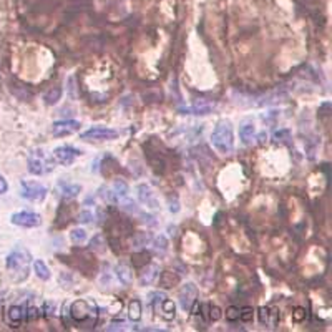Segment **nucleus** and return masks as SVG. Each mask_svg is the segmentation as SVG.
<instances>
[{
	"label": "nucleus",
	"instance_id": "nucleus-8",
	"mask_svg": "<svg viewBox=\"0 0 332 332\" xmlns=\"http://www.w3.org/2000/svg\"><path fill=\"white\" fill-rule=\"evenodd\" d=\"M198 299V287L193 284V282H188L181 287L179 291V304L184 311H191L194 302Z\"/></svg>",
	"mask_w": 332,
	"mask_h": 332
},
{
	"label": "nucleus",
	"instance_id": "nucleus-14",
	"mask_svg": "<svg viewBox=\"0 0 332 332\" xmlns=\"http://www.w3.org/2000/svg\"><path fill=\"white\" fill-rule=\"evenodd\" d=\"M136 189H138L140 203H143L150 208H158V201H156L155 194H153V191H151V188L148 186V184H140Z\"/></svg>",
	"mask_w": 332,
	"mask_h": 332
},
{
	"label": "nucleus",
	"instance_id": "nucleus-19",
	"mask_svg": "<svg viewBox=\"0 0 332 332\" xmlns=\"http://www.w3.org/2000/svg\"><path fill=\"white\" fill-rule=\"evenodd\" d=\"M141 312H143V306H141V302L138 299L130 301V304H128V317H130V321H133V322L140 321L141 319Z\"/></svg>",
	"mask_w": 332,
	"mask_h": 332
},
{
	"label": "nucleus",
	"instance_id": "nucleus-36",
	"mask_svg": "<svg viewBox=\"0 0 332 332\" xmlns=\"http://www.w3.org/2000/svg\"><path fill=\"white\" fill-rule=\"evenodd\" d=\"M226 317H228V321H236V319H239V309L238 307H234V306H231L229 309L226 311Z\"/></svg>",
	"mask_w": 332,
	"mask_h": 332
},
{
	"label": "nucleus",
	"instance_id": "nucleus-16",
	"mask_svg": "<svg viewBox=\"0 0 332 332\" xmlns=\"http://www.w3.org/2000/svg\"><path fill=\"white\" fill-rule=\"evenodd\" d=\"M254 125L251 123V121H244V123L241 125V128H239V138H241L243 145H251L252 140H254Z\"/></svg>",
	"mask_w": 332,
	"mask_h": 332
},
{
	"label": "nucleus",
	"instance_id": "nucleus-3",
	"mask_svg": "<svg viewBox=\"0 0 332 332\" xmlns=\"http://www.w3.org/2000/svg\"><path fill=\"white\" fill-rule=\"evenodd\" d=\"M53 168H55V163H53V160L45 153V151L33 150L30 156H28V171L32 174L40 176V174L53 171Z\"/></svg>",
	"mask_w": 332,
	"mask_h": 332
},
{
	"label": "nucleus",
	"instance_id": "nucleus-18",
	"mask_svg": "<svg viewBox=\"0 0 332 332\" xmlns=\"http://www.w3.org/2000/svg\"><path fill=\"white\" fill-rule=\"evenodd\" d=\"M160 284L166 287V289H171V287L179 284V276L173 271H165V272H161Z\"/></svg>",
	"mask_w": 332,
	"mask_h": 332
},
{
	"label": "nucleus",
	"instance_id": "nucleus-11",
	"mask_svg": "<svg viewBox=\"0 0 332 332\" xmlns=\"http://www.w3.org/2000/svg\"><path fill=\"white\" fill-rule=\"evenodd\" d=\"M257 317H259L261 324L269 327V329H274V327L279 324V312H277L276 307H266V306L259 307Z\"/></svg>",
	"mask_w": 332,
	"mask_h": 332
},
{
	"label": "nucleus",
	"instance_id": "nucleus-30",
	"mask_svg": "<svg viewBox=\"0 0 332 332\" xmlns=\"http://www.w3.org/2000/svg\"><path fill=\"white\" fill-rule=\"evenodd\" d=\"M70 239L73 243H77V244L86 241V231H85V229H82V228L73 229V231L70 233Z\"/></svg>",
	"mask_w": 332,
	"mask_h": 332
},
{
	"label": "nucleus",
	"instance_id": "nucleus-5",
	"mask_svg": "<svg viewBox=\"0 0 332 332\" xmlns=\"http://www.w3.org/2000/svg\"><path fill=\"white\" fill-rule=\"evenodd\" d=\"M48 189L43 186V184L37 181H22V191L20 194L25 199H30V201H42L43 198L47 196Z\"/></svg>",
	"mask_w": 332,
	"mask_h": 332
},
{
	"label": "nucleus",
	"instance_id": "nucleus-41",
	"mask_svg": "<svg viewBox=\"0 0 332 332\" xmlns=\"http://www.w3.org/2000/svg\"><path fill=\"white\" fill-rule=\"evenodd\" d=\"M7 189H8V184H7L5 179H3L2 174H0V194L7 193Z\"/></svg>",
	"mask_w": 332,
	"mask_h": 332
},
{
	"label": "nucleus",
	"instance_id": "nucleus-34",
	"mask_svg": "<svg viewBox=\"0 0 332 332\" xmlns=\"http://www.w3.org/2000/svg\"><path fill=\"white\" fill-rule=\"evenodd\" d=\"M304 317H306L304 307H296L294 312H292V319H294L296 322H301V321H304Z\"/></svg>",
	"mask_w": 332,
	"mask_h": 332
},
{
	"label": "nucleus",
	"instance_id": "nucleus-31",
	"mask_svg": "<svg viewBox=\"0 0 332 332\" xmlns=\"http://www.w3.org/2000/svg\"><path fill=\"white\" fill-rule=\"evenodd\" d=\"M208 311H209V319L211 321H219L221 319V316H223V311L219 309L218 306H214V304H209V307H208Z\"/></svg>",
	"mask_w": 332,
	"mask_h": 332
},
{
	"label": "nucleus",
	"instance_id": "nucleus-38",
	"mask_svg": "<svg viewBox=\"0 0 332 332\" xmlns=\"http://www.w3.org/2000/svg\"><path fill=\"white\" fill-rule=\"evenodd\" d=\"M68 83H70V88H68V90H70V96H72V98H77V96H78V93H77V78L70 77V78H68Z\"/></svg>",
	"mask_w": 332,
	"mask_h": 332
},
{
	"label": "nucleus",
	"instance_id": "nucleus-28",
	"mask_svg": "<svg viewBox=\"0 0 332 332\" xmlns=\"http://www.w3.org/2000/svg\"><path fill=\"white\" fill-rule=\"evenodd\" d=\"M150 236L148 234H145V233H138L136 236L133 238V241H131V246L133 248H136V249H143L146 244L150 243Z\"/></svg>",
	"mask_w": 332,
	"mask_h": 332
},
{
	"label": "nucleus",
	"instance_id": "nucleus-2",
	"mask_svg": "<svg viewBox=\"0 0 332 332\" xmlns=\"http://www.w3.org/2000/svg\"><path fill=\"white\" fill-rule=\"evenodd\" d=\"M32 256L25 248H17L15 251H12L7 256V269L15 276L17 281H23L28 276V269H30Z\"/></svg>",
	"mask_w": 332,
	"mask_h": 332
},
{
	"label": "nucleus",
	"instance_id": "nucleus-10",
	"mask_svg": "<svg viewBox=\"0 0 332 332\" xmlns=\"http://www.w3.org/2000/svg\"><path fill=\"white\" fill-rule=\"evenodd\" d=\"M80 130V121L77 120H62L55 121L52 126V133L55 136H68Z\"/></svg>",
	"mask_w": 332,
	"mask_h": 332
},
{
	"label": "nucleus",
	"instance_id": "nucleus-6",
	"mask_svg": "<svg viewBox=\"0 0 332 332\" xmlns=\"http://www.w3.org/2000/svg\"><path fill=\"white\" fill-rule=\"evenodd\" d=\"M118 138V131L111 128H100V126H93V128L86 130L85 133H82V140L88 141H108Z\"/></svg>",
	"mask_w": 332,
	"mask_h": 332
},
{
	"label": "nucleus",
	"instance_id": "nucleus-43",
	"mask_svg": "<svg viewBox=\"0 0 332 332\" xmlns=\"http://www.w3.org/2000/svg\"><path fill=\"white\" fill-rule=\"evenodd\" d=\"M269 98H272L274 101H279L281 96H279V95H271ZM267 103H272V101H271V100H261V105H267Z\"/></svg>",
	"mask_w": 332,
	"mask_h": 332
},
{
	"label": "nucleus",
	"instance_id": "nucleus-40",
	"mask_svg": "<svg viewBox=\"0 0 332 332\" xmlns=\"http://www.w3.org/2000/svg\"><path fill=\"white\" fill-rule=\"evenodd\" d=\"M169 203H171V206H169V209H171L173 213H178L179 211V201L176 198H171L169 199Z\"/></svg>",
	"mask_w": 332,
	"mask_h": 332
},
{
	"label": "nucleus",
	"instance_id": "nucleus-20",
	"mask_svg": "<svg viewBox=\"0 0 332 332\" xmlns=\"http://www.w3.org/2000/svg\"><path fill=\"white\" fill-rule=\"evenodd\" d=\"M33 269H35V274L40 277L42 281L50 279V269H48V266L43 261H40V259L33 261Z\"/></svg>",
	"mask_w": 332,
	"mask_h": 332
},
{
	"label": "nucleus",
	"instance_id": "nucleus-37",
	"mask_svg": "<svg viewBox=\"0 0 332 332\" xmlns=\"http://www.w3.org/2000/svg\"><path fill=\"white\" fill-rule=\"evenodd\" d=\"M125 329H126V324L123 321H115L106 327V331H125Z\"/></svg>",
	"mask_w": 332,
	"mask_h": 332
},
{
	"label": "nucleus",
	"instance_id": "nucleus-32",
	"mask_svg": "<svg viewBox=\"0 0 332 332\" xmlns=\"http://www.w3.org/2000/svg\"><path fill=\"white\" fill-rule=\"evenodd\" d=\"M252 316H254V309H252V307H243L241 311H239V317H241V319L244 321V322H249L252 319Z\"/></svg>",
	"mask_w": 332,
	"mask_h": 332
},
{
	"label": "nucleus",
	"instance_id": "nucleus-35",
	"mask_svg": "<svg viewBox=\"0 0 332 332\" xmlns=\"http://www.w3.org/2000/svg\"><path fill=\"white\" fill-rule=\"evenodd\" d=\"M91 219H93V214H91L90 211H82L80 214H78V223L85 224V223H91Z\"/></svg>",
	"mask_w": 332,
	"mask_h": 332
},
{
	"label": "nucleus",
	"instance_id": "nucleus-15",
	"mask_svg": "<svg viewBox=\"0 0 332 332\" xmlns=\"http://www.w3.org/2000/svg\"><path fill=\"white\" fill-rule=\"evenodd\" d=\"M58 191H60L62 198L70 199V198L78 196V193L82 191V186L77 183H62V184H58Z\"/></svg>",
	"mask_w": 332,
	"mask_h": 332
},
{
	"label": "nucleus",
	"instance_id": "nucleus-24",
	"mask_svg": "<svg viewBox=\"0 0 332 332\" xmlns=\"http://www.w3.org/2000/svg\"><path fill=\"white\" fill-rule=\"evenodd\" d=\"M23 314H25V312H23V307H20V306H12L7 312L8 321H10L12 324H18V322L22 321Z\"/></svg>",
	"mask_w": 332,
	"mask_h": 332
},
{
	"label": "nucleus",
	"instance_id": "nucleus-33",
	"mask_svg": "<svg viewBox=\"0 0 332 332\" xmlns=\"http://www.w3.org/2000/svg\"><path fill=\"white\" fill-rule=\"evenodd\" d=\"M138 214H140V218H143V221L148 224V226H151V228L158 226V221H156L155 216H151V214H146V213H143V211H138Z\"/></svg>",
	"mask_w": 332,
	"mask_h": 332
},
{
	"label": "nucleus",
	"instance_id": "nucleus-39",
	"mask_svg": "<svg viewBox=\"0 0 332 332\" xmlns=\"http://www.w3.org/2000/svg\"><path fill=\"white\" fill-rule=\"evenodd\" d=\"M274 138L279 140V141H284V140H289L291 138V131L289 130H279L274 133Z\"/></svg>",
	"mask_w": 332,
	"mask_h": 332
},
{
	"label": "nucleus",
	"instance_id": "nucleus-26",
	"mask_svg": "<svg viewBox=\"0 0 332 332\" xmlns=\"http://www.w3.org/2000/svg\"><path fill=\"white\" fill-rule=\"evenodd\" d=\"M113 191H115L116 196H118V199H120V198L128 196L130 188H128V184L123 181V179H115V181H113Z\"/></svg>",
	"mask_w": 332,
	"mask_h": 332
},
{
	"label": "nucleus",
	"instance_id": "nucleus-25",
	"mask_svg": "<svg viewBox=\"0 0 332 332\" xmlns=\"http://www.w3.org/2000/svg\"><path fill=\"white\" fill-rule=\"evenodd\" d=\"M153 251L158 252V254H165L168 251V239H166V236H156L153 239Z\"/></svg>",
	"mask_w": 332,
	"mask_h": 332
},
{
	"label": "nucleus",
	"instance_id": "nucleus-9",
	"mask_svg": "<svg viewBox=\"0 0 332 332\" xmlns=\"http://www.w3.org/2000/svg\"><path fill=\"white\" fill-rule=\"evenodd\" d=\"M78 156H82V151L78 148H73V146H58V148L53 150V158H55L58 163L62 165H72Z\"/></svg>",
	"mask_w": 332,
	"mask_h": 332
},
{
	"label": "nucleus",
	"instance_id": "nucleus-1",
	"mask_svg": "<svg viewBox=\"0 0 332 332\" xmlns=\"http://www.w3.org/2000/svg\"><path fill=\"white\" fill-rule=\"evenodd\" d=\"M211 143L214 150L219 151L221 155H229L234 148V131L231 121L221 120L214 126L211 133Z\"/></svg>",
	"mask_w": 332,
	"mask_h": 332
},
{
	"label": "nucleus",
	"instance_id": "nucleus-13",
	"mask_svg": "<svg viewBox=\"0 0 332 332\" xmlns=\"http://www.w3.org/2000/svg\"><path fill=\"white\" fill-rule=\"evenodd\" d=\"M158 274H160V267L156 264H148L141 269L138 281L141 286H151L156 279H158Z\"/></svg>",
	"mask_w": 332,
	"mask_h": 332
},
{
	"label": "nucleus",
	"instance_id": "nucleus-7",
	"mask_svg": "<svg viewBox=\"0 0 332 332\" xmlns=\"http://www.w3.org/2000/svg\"><path fill=\"white\" fill-rule=\"evenodd\" d=\"M10 221L15 224V226H22V228H37L40 226L42 218L40 214L32 213V211H20L12 214Z\"/></svg>",
	"mask_w": 332,
	"mask_h": 332
},
{
	"label": "nucleus",
	"instance_id": "nucleus-42",
	"mask_svg": "<svg viewBox=\"0 0 332 332\" xmlns=\"http://www.w3.org/2000/svg\"><path fill=\"white\" fill-rule=\"evenodd\" d=\"M28 321H32V319H37V309L35 307H30V309H28Z\"/></svg>",
	"mask_w": 332,
	"mask_h": 332
},
{
	"label": "nucleus",
	"instance_id": "nucleus-23",
	"mask_svg": "<svg viewBox=\"0 0 332 332\" xmlns=\"http://www.w3.org/2000/svg\"><path fill=\"white\" fill-rule=\"evenodd\" d=\"M131 259H133V264L136 267H143L145 264L150 262V252L145 251V249H140V252H135Z\"/></svg>",
	"mask_w": 332,
	"mask_h": 332
},
{
	"label": "nucleus",
	"instance_id": "nucleus-4",
	"mask_svg": "<svg viewBox=\"0 0 332 332\" xmlns=\"http://www.w3.org/2000/svg\"><path fill=\"white\" fill-rule=\"evenodd\" d=\"M70 316L77 324H85V322H88V324H95V319H93L95 306L91 304L90 301L78 299L70 306Z\"/></svg>",
	"mask_w": 332,
	"mask_h": 332
},
{
	"label": "nucleus",
	"instance_id": "nucleus-17",
	"mask_svg": "<svg viewBox=\"0 0 332 332\" xmlns=\"http://www.w3.org/2000/svg\"><path fill=\"white\" fill-rule=\"evenodd\" d=\"M116 276H118V279H120V282L123 286H131V282H133V272H131V269H130V266H126V264H118L116 266Z\"/></svg>",
	"mask_w": 332,
	"mask_h": 332
},
{
	"label": "nucleus",
	"instance_id": "nucleus-27",
	"mask_svg": "<svg viewBox=\"0 0 332 332\" xmlns=\"http://www.w3.org/2000/svg\"><path fill=\"white\" fill-rule=\"evenodd\" d=\"M105 246H106V243H105V238L101 236V234H96L95 238H91V241L88 244V248L95 252H103Z\"/></svg>",
	"mask_w": 332,
	"mask_h": 332
},
{
	"label": "nucleus",
	"instance_id": "nucleus-12",
	"mask_svg": "<svg viewBox=\"0 0 332 332\" xmlns=\"http://www.w3.org/2000/svg\"><path fill=\"white\" fill-rule=\"evenodd\" d=\"M214 110V103L209 100H196L193 106L189 108H183V113L188 115H209Z\"/></svg>",
	"mask_w": 332,
	"mask_h": 332
},
{
	"label": "nucleus",
	"instance_id": "nucleus-22",
	"mask_svg": "<svg viewBox=\"0 0 332 332\" xmlns=\"http://www.w3.org/2000/svg\"><path fill=\"white\" fill-rule=\"evenodd\" d=\"M60 98H62V86H53V88L48 90L45 96H43L47 105H55Z\"/></svg>",
	"mask_w": 332,
	"mask_h": 332
},
{
	"label": "nucleus",
	"instance_id": "nucleus-21",
	"mask_svg": "<svg viewBox=\"0 0 332 332\" xmlns=\"http://www.w3.org/2000/svg\"><path fill=\"white\" fill-rule=\"evenodd\" d=\"M161 311H163V317L166 321H171L174 317V312H176V306H174L173 301H169L168 297L161 302Z\"/></svg>",
	"mask_w": 332,
	"mask_h": 332
},
{
	"label": "nucleus",
	"instance_id": "nucleus-29",
	"mask_svg": "<svg viewBox=\"0 0 332 332\" xmlns=\"http://www.w3.org/2000/svg\"><path fill=\"white\" fill-rule=\"evenodd\" d=\"M166 296L165 292H161V291H155V292H151V294L148 296V302H150V306L153 307V309H156L158 307V304H161L165 299H166Z\"/></svg>",
	"mask_w": 332,
	"mask_h": 332
}]
</instances>
